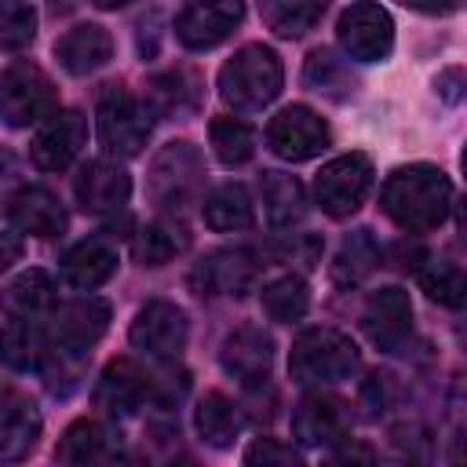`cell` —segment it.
<instances>
[{"mask_svg":"<svg viewBox=\"0 0 467 467\" xmlns=\"http://www.w3.org/2000/svg\"><path fill=\"white\" fill-rule=\"evenodd\" d=\"M383 215L405 234H427L452 208V182L438 164H401L379 190Z\"/></svg>","mask_w":467,"mask_h":467,"instance_id":"obj_1","label":"cell"},{"mask_svg":"<svg viewBox=\"0 0 467 467\" xmlns=\"http://www.w3.org/2000/svg\"><path fill=\"white\" fill-rule=\"evenodd\" d=\"M285 84V66L274 47L266 44H244L234 51V58L223 62L219 69V95L234 109H263L281 95Z\"/></svg>","mask_w":467,"mask_h":467,"instance_id":"obj_2","label":"cell"},{"mask_svg":"<svg viewBox=\"0 0 467 467\" xmlns=\"http://www.w3.org/2000/svg\"><path fill=\"white\" fill-rule=\"evenodd\" d=\"M361 354L354 339L339 328H306L296 336L288 350V376L299 387H325L336 379H347L358 368Z\"/></svg>","mask_w":467,"mask_h":467,"instance_id":"obj_3","label":"cell"},{"mask_svg":"<svg viewBox=\"0 0 467 467\" xmlns=\"http://www.w3.org/2000/svg\"><path fill=\"white\" fill-rule=\"evenodd\" d=\"M201 186H204V161H201L193 142H168L150 161L146 193H150V201L157 208L182 212L186 204L197 201Z\"/></svg>","mask_w":467,"mask_h":467,"instance_id":"obj_4","label":"cell"},{"mask_svg":"<svg viewBox=\"0 0 467 467\" xmlns=\"http://www.w3.org/2000/svg\"><path fill=\"white\" fill-rule=\"evenodd\" d=\"M95 124H99V139L109 153L117 157H135L142 153L146 139H150V106L142 99H135L124 84H109L102 88L99 102H95Z\"/></svg>","mask_w":467,"mask_h":467,"instance_id":"obj_5","label":"cell"},{"mask_svg":"<svg viewBox=\"0 0 467 467\" xmlns=\"http://www.w3.org/2000/svg\"><path fill=\"white\" fill-rule=\"evenodd\" d=\"M372 190V161L365 153H343L321 164L314 179V201L325 215L343 219L354 215Z\"/></svg>","mask_w":467,"mask_h":467,"instance_id":"obj_6","label":"cell"},{"mask_svg":"<svg viewBox=\"0 0 467 467\" xmlns=\"http://www.w3.org/2000/svg\"><path fill=\"white\" fill-rule=\"evenodd\" d=\"M55 113V84L33 62H15L0 77V117L11 128H29Z\"/></svg>","mask_w":467,"mask_h":467,"instance_id":"obj_7","label":"cell"},{"mask_svg":"<svg viewBox=\"0 0 467 467\" xmlns=\"http://www.w3.org/2000/svg\"><path fill=\"white\" fill-rule=\"evenodd\" d=\"M336 36H339V47L347 51V58L383 62L394 47V18L387 15V7H379L372 0H361V4H350L339 15Z\"/></svg>","mask_w":467,"mask_h":467,"instance_id":"obj_8","label":"cell"},{"mask_svg":"<svg viewBox=\"0 0 467 467\" xmlns=\"http://www.w3.org/2000/svg\"><path fill=\"white\" fill-rule=\"evenodd\" d=\"M186 336H190V321H186V310L175 306L171 299H150L131 328H128V339L135 350H142L146 358H157V361H168V358H179V350L186 347Z\"/></svg>","mask_w":467,"mask_h":467,"instance_id":"obj_9","label":"cell"},{"mask_svg":"<svg viewBox=\"0 0 467 467\" xmlns=\"http://www.w3.org/2000/svg\"><path fill=\"white\" fill-rule=\"evenodd\" d=\"M266 146L281 161H310L328 146V124L310 106H285L266 124Z\"/></svg>","mask_w":467,"mask_h":467,"instance_id":"obj_10","label":"cell"},{"mask_svg":"<svg viewBox=\"0 0 467 467\" xmlns=\"http://www.w3.org/2000/svg\"><path fill=\"white\" fill-rule=\"evenodd\" d=\"M109 303L99 299V296H84V299H73V303H62L55 314H51V350H62V354H84L88 347H95L106 328H109Z\"/></svg>","mask_w":467,"mask_h":467,"instance_id":"obj_11","label":"cell"},{"mask_svg":"<svg viewBox=\"0 0 467 467\" xmlns=\"http://www.w3.org/2000/svg\"><path fill=\"white\" fill-rule=\"evenodd\" d=\"M88 142V120L77 109H55L47 120L36 128L29 142V157L40 171H62L77 161V153Z\"/></svg>","mask_w":467,"mask_h":467,"instance_id":"obj_12","label":"cell"},{"mask_svg":"<svg viewBox=\"0 0 467 467\" xmlns=\"http://www.w3.org/2000/svg\"><path fill=\"white\" fill-rule=\"evenodd\" d=\"M259 277V263L248 248H215L193 270L190 285L197 296H244Z\"/></svg>","mask_w":467,"mask_h":467,"instance_id":"obj_13","label":"cell"},{"mask_svg":"<svg viewBox=\"0 0 467 467\" xmlns=\"http://www.w3.org/2000/svg\"><path fill=\"white\" fill-rule=\"evenodd\" d=\"M244 18V0H193L175 18V36L190 51H208L223 44Z\"/></svg>","mask_w":467,"mask_h":467,"instance_id":"obj_14","label":"cell"},{"mask_svg":"<svg viewBox=\"0 0 467 467\" xmlns=\"http://www.w3.org/2000/svg\"><path fill=\"white\" fill-rule=\"evenodd\" d=\"M219 365L241 387H259V383H266L270 365H274V339L255 325H241L223 339Z\"/></svg>","mask_w":467,"mask_h":467,"instance_id":"obj_15","label":"cell"},{"mask_svg":"<svg viewBox=\"0 0 467 467\" xmlns=\"http://www.w3.org/2000/svg\"><path fill=\"white\" fill-rule=\"evenodd\" d=\"M347 431H350V412L336 394H306L292 412V434L299 445L310 449L339 445L347 441Z\"/></svg>","mask_w":467,"mask_h":467,"instance_id":"obj_16","label":"cell"},{"mask_svg":"<svg viewBox=\"0 0 467 467\" xmlns=\"http://www.w3.org/2000/svg\"><path fill=\"white\" fill-rule=\"evenodd\" d=\"M73 193L88 215H109L128 204L131 175L117 161H88L73 179Z\"/></svg>","mask_w":467,"mask_h":467,"instance_id":"obj_17","label":"cell"},{"mask_svg":"<svg viewBox=\"0 0 467 467\" xmlns=\"http://www.w3.org/2000/svg\"><path fill=\"white\" fill-rule=\"evenodd\" d=\"M361 325L368 332V339L379 347V350H398L409 332H412V303H409V292L401 288H379L368 296L365 310H361Z\"/></svg>","mask_w":467,"mask_h":467,"instance_id":"obj_18","label":"cell"},{"mask_svg":"<svg viewBox=\"0 0 467 467\" xmlns=\"http://www.w3.org/2000/svg\"><path fill=\"white\" fill-rule=\"evenodd\" d=\"M150 387L153 379L131 361V358H113L102 376H99V387H95V405L106 412V416H131L135 409H142V401L150 398Z\"/></svg>","mask_w":467,"mask_h":467,"instance_id":"obj_19","label":"cell"},{"mask_svg":"<svg viewBox=\"0 0 467 467\" xmlns=\"http://www.w3.org/2000/svg\"><path fill=\"white\" fill-rule=\"evenodd\" d=\"M44 431V416L26 394H0V463L26 460Z\"/></svg>","mask_w":467,"mask_h":467,"instance_id":"obj_20","label":"cell"},{"mask_svg":"<svg viewBox=\"0 0 467 467\" xmlns=\"http://www.w3.org/2000/svg\"><path fill=\"white\" fill-rule=\"evenodd\" d=\"M55 58L66 73L88 77L113 58V36L95 22H80L55 40Z\"/></svg>","mask_w":467,"mask_h":467,"instance_id":"obj_21","label":"cell"},{"mask_svg":"<svg viewBox=\"0 0 467 467\" xmlns=\"http://www.w3.org/2000/svg\"><path fill=\"white\" fill-rule=\"evenodd\" d=\"M11 223L29 237H58L66 230L62 201L44 186H22L7 204Z\"/></svg>","mask_w":467,"mask_h":467,"instance_id":"obj_22","label":"cell"},{"mask_svg":"<svg viewBox=\"0 0 467 467\" xmlns=\"http://www.w3.org/2000/svg\"><path fill=\"white\" fill-rule=\"evenodd\" d=\"M51 306H55V281L44 270H26L0 292V310L11 321H36L51 314Z\"/></svg>","mask_w":467,"mask_h":467,"instance_id":"obj_23","label":"cell"},{"mask_svg":"<svg viewBox=\"0 0 467 467\" xmlns=\"http://www.w3.org/2000/svg\"><path fill=\"white\" fill-rule=\"evenodd\" d=\"M193 427L204 445L230 449L244 427V416H241V405H234L223 390H208L193 409Z\"/></svg>","mask_w":467,"mask_h":467,"instance_id":"obj_24","label":"cell"},{"mask_svg":"<svg viewBox=\"0 0 467 467\" xmlns=\"http://www.w3.org/2000/svg\"><path fill=\"white\" fill-rule=\"evenodd\" d=\"M201 215H204V226L219 234H237L255 223V204L241 182H223L201 201Z\"/></svg>","mask_w":467,"mask_h":467,"instance_id":"obj_25","label":"cell"},{"mask_svg":"<svg viewBox=\"0 0 467 467\" xmlns=\"http://www.w3.org/2000/svg\"><path fill=\"white\" fill-rule=\"evenodd\" d=\"M62 274L73 288H99L117 274V252L106 241H80L62 255Z\"/></svg>","mask_w":467,"mask_h":467,"instance_id":"obj_26","label":"cell"},{"mask_svg":"<svg viewBox=\"0 0 467 467\" xmlns=\"http://www.w3.org/2000/svg\"><path fill=\"white\" fill-rule=\"evenodd\" d=\"M186 244H190V234H186L182 223H175V219H157V223H146V226L135 234L131 255H135V263H142V266H164V263H171Z\"/></svg>","mask_w":467,"mask_h":467,"instance_id":"obj_27","label":"cell"},{"mask_svg":"<svg viewBox=\"0 0 467 467\" xmlns=\"http://www.w3.org/2000/svg\"><path fill=\"white\" fill-rule=\"evenodd\" d=\"M263 208H266V219L274 226H292L306 215V190L296 175H285V171H266L263 175Z\"/></svg>","mask_w":467,"mask_h":467,"instance_id":"obj_28","label":"cell"},{"mask_svg":"<svg viewBox=\"0 0 467 467\" xmlns=\"http://www.w3.org/2000/svg\"><path fill=\"white\" fill-rule=\"evenodd\" d=\"M109 449H113V434L99 420H77L58 438L55 456L62 463H95V460H109Z\"/></svg>","mask_w":467,"mask_h":467,"instance_id":"obj_29","label":"cell"},{"mask_svg":"<svg viewBox=\"0 0 467 467\" xmlns=\"http://www.w3.org/2000/svg\"><path fill=\"white\" fill-rule=\"evenodd\" d=\"M379 259H383V248L376 244V237L368 230H354L336 252L332 277H336V285H358L379 266Z\"/></svg>","mask_w":467,"mask_h":467,"instance_id":"obj_30","label":"cell"},{"mask_svg":"<svg viewBox=\"0 0 467 467\" xmlns=\"http://www.w3.org/2000/svg\"><path fill=\"white\" fill-rule=\"evenodd\" d=\"M51 354V339L33 321H11L0 332V358L11 368H40Z\"/></svg>","mask_w":467,"mask_h":467,"instance_id":"obj_31","label":"cell"},{"mask_svg":"<svg viewBox=\"0 0 467 467\" xmlns=\"http://www.w3.org/2000/svg\"><path fill=\"white\" fill-rule=\"evenodd\" d=\"M321 15L325 0H263V22L285 40L310 33L321 22Z\"/></svg>","mask_w":467,"mask_h":467,"instance_id":"obj_32","label":"cell"},{"mask_svg":"<svg viewBox=\"0 0 467 467\" xmlns=\"http://www.w3.org/2000/svg\"><path fill=\"white\" fill-rule=\"evenodd\" d=\"M142 102L150 106V113H182L197 102V80L186 69L157 73V77H150Z\"/></svg>","mask_w":467,"mask_h":467,"instance_id":"obj_33","label":"cell"},{"mask_svg":"<svg viewBox=\"0 0 467 467\" xmlns=\"http://www.w3.org/2000/svg\"><path fill=\"white\" fill-rule=\"evenodd\" d=\"M259 299H263V310H266L270 321L288 325V321H299V317L306 314V306H310V288H306V281H303L299 274H285V277H274V281L259 292Z\"/></svg>","mask_w":467,"mask_h":467,"instance_id":"obj_34","label":"cell"},{"mask_svg":"<svg viewBox=\"0 0 467 467\" xmlns=\"http://www.w3.org/2000/svg\"><path fill=\"white\" fill-rule=\"evenodd\" d=\"M208 139H212V150L223 164H244L252 153H255V128L237 120V117H215L208 124Z\"/></svg>","mask_w":467,"mask_h":467,"instance_id":"obj_35","label":"cell"},{"mask_svg":"<svg viewBox=\"0 0 467 467\" xmlns=\"http://www.w3.org/2000/svg\"><path fill=\"white\" fill-rule=\"evenodd\" d=\"M427 266H416V277H420V288L441 303V306H463L467 299V277L456 263H445V259H423Z\"/></svg>","mask_w":467,"mask_h":467,"instance_id":"obj_36","label":"cell"},{"mask_svg":"<svg viewBox=\"0 0 467 467\" xmlns=\"http://www.w3.org/2000/svg\"><path fill=\"white\" fill-rule=\"evenodd\" d=\"M303 80H306L314 91L328 95V99H343V95H350V84H354L350 73L343 69V62L332 58V51H314V55L306 58Z\"/></svg>","mask_w":467,"mask_h":467,"instance_id":"obj_37","label":"cell"},{"mask_svg":"<svg viewBox=\"0 0 467 467\" xmlns=\"http://www.w3.org/2000/svg\"><path fill=\"white\" fill-rule=\"evenodd\" d=\"M36 36V11L26 0H0V47L18 51Z\"/></svg>","mask_w":467,"mask_h":467,"instance_id":"obj_38","label":"cell"},{"mask_svg":"<svg viewBox=\"0 0 467 467\" xmlns=\"http://www.w3.org/2000/svg\"><path fill=\"white\" fill-rule=\"evenodd\" d=\"M244 463H299V452L292 445H281L277 438H255L244 452Z\"/></svg>","mask_w":467,"mask_h":467,"instance_id":"obj_39","label":"cell"},{"mask_svg":"<svg viewBox=\"0 0 467 467\" xmlns=\"http://www.w3.org/2000/svg\"><path fill=\"white\" fill-rule=\"evenodd\" d=\"M18 259H22V241L15 234H4L0 230V274H7Z\"/></svg>","mask_w":467,"mask_h":467,"instance_id":"obj_40","label":"cell"},{"mask_svg":"<svg viewBox=\"0 0 467 467\" xmlns=\"http://www.w3.org/2000/svg\"><path fill=\"white\" fill-rule=\"evenodd\" d=\"M398 4H405L412 11H423V15H449L456 7V0H398Z\"/></svg>","mask_w":467,"mask_h":467,"instance_id":"obj_41","label":"cell"},{"mask_svg":"<svg viewBox=\"0 0 467 467\" xmlns=\"http://www.w3.org/2000/svg\"><path fill=\"white\" fill-rule=\"evenodd\" d=\"M460 80H463V73H460V69H449V73L438 77V91H441L449 102H460Z\"/></svg>","mask_w":467,"mask_h":467,"instance_id":"obj_42","label":"cell"},{"mask_svg":"<svg viewBox=\"0 0 467 467\" xmlns=\"http://www.w3.org/2000/svg\"><path fill=\"white\" fill-rule=\"evenodd\" d=\"M336 460H365V463H372L376 456H372V449H365V445H343V449H336L332 452Z\"/></svg>","mask_w":467,"mask_h":467,"instance_id":"obj_43","label":"cell"},{"mask_svg":"<svg viewBox=\"0 0 467 467\" xmlns=\"http://www.w3.org/2000/svg\"><path fill=\"white\" fill-rule=\"evenodd\" d=\"M95 7H102V11H117V7H124L128 0H91Z\"/></svg>","mask_w":467,"mask_h":467,"instance_id":"obj_44","label":"cell"}]
</instances>
